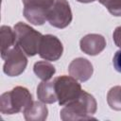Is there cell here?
I'll return each mask as SVG.
<instances>
[{
    "mask_svg": "<svg viewBox=\"0 0 121 121\" xmlns=\"http://www.w3.org/2000/svg\"><path fill=\"white\" fill-rule=\"evenodd\" d=\"M97 110V103L94 95L82 90L79 97L65 105L60 112L63 121H79L95 119L93 115Z\"/></svg>",
    "mask_w": 121,
    "mask_h": 121,
    "instance_id": "6da1fadb",
    "label": "cell"
},
{
    "mask_svg": "<svg viewBox=\"0 0 121 121\" xmlns=\"http://www.w3.org/2000/svg\"><path fill=\"white\" fill-rule=\"evenodd\" d=\"M33 103L28 89L16 86L0 96V111L3 114H15L24 112Z\"/></svg>",
    "mask_w": 121,
    "mask_h": 121,
    "instance_id": "7a4b0ae2",
    "label": "cell"
},
{
    "mask_svg": "<svg viewBox=\"0 0 121 121\" xmlns=\"http://www.w3.org/2000/svg\"><path fill=\"white\" fill-rule=\"evenodd\" d=\"M13 30L15 32L16 44L27 57H33L38 54L40 42L43 37L41 32L22 22L17 23Z\"/></svg>",
    "mask_w": 121,
    "mask_h": 121,
    "instance_id": "3957f363",
    "label": "cell"
},
{
    "mask_svg": "<svg viewBox=\"0 0 121 121\" xmlns=\"http://www.w3.org/2000/svg\"><path fill=\"white\" fill-rule=\"evenodd\" d=\"M57 99L60 106H65L77 100L81 92V86L72 76H60L53 79Z\"/></svg>",
    "mask_w": 121,
    "mask_h": 121,
    "instance_id": "277c9868",
    "label": "cell"
},
{
    "mask_svg": "<svg viewBox=\"0 0 121 121\" xmlns=\"http://www.w3.org/2000/svg\"><path fill=\"white\" fill-rule=\"evenodd\" d=\"M22 2L25 18L32 25L42 26L47 21V10L54 0H22Z\"/></svg>",
    "mask_w": 121,
    "mask_h": 121,
    "instance_id": "5b68a950",
    "label": "cell"
},
{
    "mask_svg": "<svg viewBox=\"0 0 121 121\" xmlns=\"http://www.w3.org/2000/svg\"><path fill=\"white\" fill-rule=\"evenodd\" d=\"M73 19L72 10L67 0H54L47 10L48 23L57 28H65Z\"/></svg>",
    "mask_w": 121,
    "mask_h": 121,
    "instance_id": "8992f818",
    "label": "cell"
},
{
    "mask_svg": "<svg viewBox=\"0 0 121 121\" xmlns=\"http://www.w3.org/2000/svg\"><path fill=\"white\" fill-rule=\"evenodd\" d=\"M4 73L9 77H18L26 68L27 58L25 52L16 44L3 58Z\"/></svg>",
    "mask_w": 121,
    "mask_h": 121,
    "instance_id": "52a82bcc",
    "label": "cell"
},
{
    "mask_svg": "<svg viewBox=\"0 0 121 121\" xmlns=\"http://www.w3.org/2000/svg\"><path fill=\"white\" fill-rule=\"evenodd\" d=\"M63 53V45L61 42L54 35H43L39 45V56L49 61L58 60Z\"/></svg>",
    "mask_w": 121,
    "mask_h": 121,
    "instance_id": "ba28073f",
    "label": "cell"
},
{
    "mask_svg": "<svg viewBox=\"0 0 121 121\" xmlns=\"http://www.w3.org/2000/svg\"><path fill=\"white\" fill-rule=\"evenodd\" d=\"M68 72L70 76L75 78L77 80L85 82L91 78L94 73L93 64L90 60L85 58H77L73 60L69 66Z\"/></svg>",
    "mask_w": 121,
    "mask_h": 121,
    "instance_id": "9c48e42d",
    "label": "cell"
},
{
    "mask_svg": "<svg viewBox=\"0 0 121 121\" xmlns=\"http://www.w3.org/2000/svg\"><path fill=\"white\" fill-rule=\"evenodd\" d=\"M79 47L83 53L90 56H95L105 49L106 40L100 34H87L81 38L79 42Z\"/></svg>",
    "mask_w": 121,
    "mask_h": 121,
    "instance_id": "30bf717a",
    "label": "cell"
},
{
    "mask_svg": "<svg viewBox=\"0 0 121 121\" xmlns=\"http://www.w3.org/2000/svg\"><path fill=\"white\" fill-rule=\"evenodd\" d=\"M23 113L26 121H43L47 118L48 109L45 103L42 101H33Z\"/></svg>",
    "mask_w": 121,
    "mask_h": 121,
    "instance_id": "8fae6325",
    "label": "cell"
},
{
    "mask_svg": "<svg viewBox=\"0 0 121 121\" xmlns=\"http://www.w3.org/2000/svg\"><path fill=\"white\" fill-rule=\"evenodd\" d=\"M37 97L40 101L45 104H52L56 102L57 95L54 88V82L52 81H42L37 87Z\"/></svg>",
    "mask_w": 121,
    "mask_h": 121,
    "instance_id": "7c38bea8",
    "label": "cell"
},
{
    "mask_svg": "<svg viewBox=\"0 0 121 121\" xmlns=\"http://www.w3.org/2000/svg\"><path fill=\"white\" fill-rule=\"evenodd\" d=\"M1 38V58L3 59L6 54L16 45L15 32L9 26H2L0 28Z\"/></svg>",
    "mask_w": 121,
    "mask_h": 121,
    "instance_id": "4fadbf2b",
    "label": "cell"
},
{
    "mask_svg": "<svg viewBox=\"0 0 121 121\" xmlns=\"http://www.w3.org/2000/svg\"><path fill=\"white\" fill-rule=\"evenodd\" d=\"M33 71L38 78L43 81H47L56 73V68L47 60H39L34 63Z\"/></svg>",
    "mask_w": 121,
    "mask_h": 121,
    "instance_id": "5bb4252c",
    "label": "cell"
},
{
    "mask_svg": "<svg viewBox=\"0 0 121 121\" xmlns=\"http://www.w3.org/2000/svg\"><path fill=\"white\" fill-rule=\"evenodd\" d=\"M107 102L112 110L121 111V86H113L109 90Z\"/></svg>",
    "mask_w": 121,
    "mask_h": 121,
    "instance_id": "9a60e30c",
    "label": "cell"
},
{
    "mask_svg": "<svg viewBox=\"0 0 121 121\" xmlns=\"http://www.w3.org/2000/svg\"><path fill=\"white\" fill-rule=\"evenodd\" d=\"M113 16H121V0H98Z\"/></svg>",
    "mask_w": 121,
    "mask_h": 121,
    "instance_id": "2e32d148",
    "label": "cell"
},
{
    "mask_svg": "<svg viewBox=\"0 0 121 121\" xmlns=\"http://www.w3.org/2000/svg\"><path fill=\"white\" fill-rule=\"evenodd\" d=\"M112 64H113L114 69L117 72L121 73V49L115 52L112 58Z\"/></svg>",
    "mask_w": 121,
    "mask_h": 121,
    "instance_id": "e0dca14e",
    "label": "cell"
},
{
    "mask_svg": "<svg viewBox=\"0 0 121 121\" xmlns=\"http://www.w3.org/2000/svg\"><path fill=\"white\" fill-rule=\"evenodd\" d=\"M112 39H113L115 45L121 49V26L115 27V29L112 33Z\"/></svg>",
    "mask_w": 121,
    "mask_h": 121,
    "instance_id": "ac0fdd59",
    "label": "cell"
},
{
    "mask_svg": "<svg viewBox=\"0 0 121 121\" xmlns=\"http://www.w3.org/2000/svg\"><path fill=\"white\" fill-rule=\"evenodd\" d=\"M78 2H79V3H92V2H95V1H96V0H77ZM98 1V0H97Z\"/></svg>",
    "mask_w": 121,
    "mask_h": 121,
    "instance_id": "d6986e66",
    "label": "cell"
}]
</instances>
